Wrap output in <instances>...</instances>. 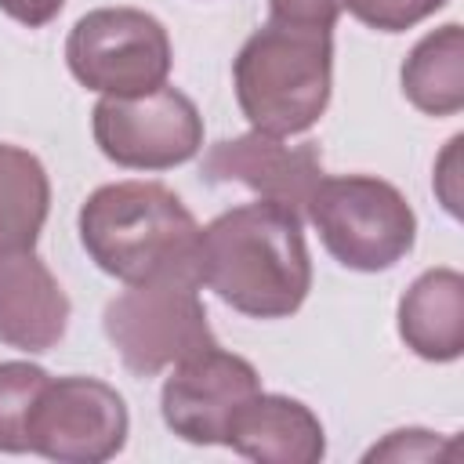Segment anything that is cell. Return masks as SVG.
Returning <instances> with one entry per match:
<instances>
[{
	"label": "cell",
	"mask_w": 464,
	"mask_h": 464,
	"mask_svg": "<svg viewBox=\"0 0 464 464\" xmlns=\"http://www.w3.org/2000/svg\"><path fill=\"white\" fill-rule=\"evenodd\" d=\"M196 286L254 319L294 315L312 290L301 214L257 199L225 210L196 239Z\"/></svg>",
	"instance_id": "1"
},
{
	"label": "cell",
	"mask_w": 464,
	"mask_h": 464,
	"mask_svg": "<svg viewBox=\"0 0 464 464\" xmlns=\"http://www.w3.org/2000/svg\"><path fill=\"white\" fill-rule=\"evenodd\" d=\"M196 218L160 181L102 185L80 207L83 250L102 272L123 283H149L170 276L196 279Z\"/></svg>",
	"instance_id": "2"
},
{
	"label": "cell",
	"mask_w": 464,
	"mask_h": 464,
	"mask_svg": "<svg viewBox=\"0 0 464 464\" xmlns=\"http://www.w3.org/2000/svg\"><path fill=\"white\" fill-rule=\"evenodd\" d=\"M236 102L254 130L290 138L308 130L334 83L330 29L268 22L236 54Z\"/></svg>",
	"instance_id": "3"
},
{
	"label": "cell",
	"mask_w": 464,
	"mask_h": 464,
	"mask_svg": "<svg viewBox=\"0 0 464 464\" xmlns=\"http://www.w3.org/2000/svg\"><path fill=\"white\" fill-rule=\"evenodd\" d=\"M304 214L315 225L323 246L355 272L392 268L417 239V218L406 196L370 174H323Z\"/></svg>",
	"instance_id": "4"
},
{
	"label": "cell",
	"mask_w": 464,
	"mask_h": 464,
	"mask_svg": "<svg viewBox=\"0 0 464 464\" xmlns=\"http://www.w3.org/2000/svg\"><path fill=\"white\" fill-rule=\"evenodd\" d=\"M102 323L109 344L138 377H152L218 344L203 301L196 294V279L185 276L130 283L120 297L105 304Z\"/></svg>",
	"instance_id": "5"
},
{
	"label": "cell",
	"mask_w": 464,
	"mask_h": 464,
	"mask_svg": "<svg viewBox=\"0 0 464 464\" xmlns=\"http://www.w3.org/2000/svg\"><path fill=\"white\" fill-rule=\"evenodd\" d=\"M65 62L87 91L134 98L167 83L170 36L160 18L138 7H98L72 25Z\"/></svg>",
	"instance_id": "6"
},
{
	"label": "cell",
	"mask_w": 464,
	"mask_h": 464,
	"mask_svg": "<svg viewBox=\"0 0 464 464\" xmlns=\"http://www.w3.org/2000/svg\"><path fill=\"white\" fill-rule=\"evenodd\" d=\"M94 141L116 167L167 170L199 152L203 120L188 94L163 83L134 98H102L94 105Z\"/></svg>",
	"instance_id": "7"
},
{
	"label": "cell",
	"mask_w": 464,
	"mask_h": 464,
	"mask_svg": "<svg viewBox=\"0 0 464 464\" xmlns=\"http://www.w3.org/2000/svg\"><path fill=\"white\" fill-rule=\"evenodd\" d=\"M127 406L98 377L47 381L33 402L25 439L33 453L69 464H102L127 442Z\"/></svg>",
	"instance_id": "8"
},
{
	"label": "cell",
	"mask_w": 464,
	"mask_h": 464,
	"mask_svg": "<svg viewBox=\"0 0 464 464\" xmlns=\"http://www.w3.org/2000/svg\"><path fill=\"white\" fill-rule=\"evenodd\" d=\"M261 392L257 370L218 344L174 362V373L163 381V420L174 435L196 446L225 442L228 417Z\"/></svg>",
	"instance_id": "9"
},
{
	"label": "cell",
	"mask_w": 464,
	"mask_h": 464,
	"mask_svg": "<svg viewBox=\"0 0 464 464\" xmlns=\"http://www.w3.org/2000/svg\"><path fill=\"white\" fill-rule=\"evenodd\" d=\"M207 181H236L268 203L304 214L315 185L323 181V163L312 141L286 145L276 134L250 130L243 138L218 141L203 160Z\"/></svg>",
	"instance_id": "10"
},
{
	"label": "cell",
	"mask_w": 464,
	"mask_h": 464,
	"mask_svg": "<svg viewBox=\"0 0 464 464\" xmlns=\"http://www.w3.org/2000/svg\"><path fill=\"white\" fill-rule=\"evenodd\" d=\"M69 326V297L54 272L33 254L0 257V341L22 352H47Z\"/></svg>",
	"instance_id": "11"
},
{
	"label": "cell",
	"mask_w": 464,
	"mask_h": 464,
	"mask_svg": "<svg viewBox=\"0 0 464 464\" xmlns=\"http://www.w3.org/2000/svg\"><path fill=\"white\" fill-rule=\"evenodd\" d=\"M225 446L265 464H315L326 453L319 417L286 395H250L225 428Z\"/></svg>",
	"instance_id": "12"
},
{
	"label": "cell",
	"mask_w": 464,
	"mask_h": 464,
	"mask_svg": "<svg viewBox=\"0 0 464 464\" xmlns=\"http://www.w3.org/2000/svg\"><path fill=\"white\" fill-rule=\"evenodd\" d=\"M399 337L420 359L453 362L464 352V276L428 268L399 301Z\"/></svg>",
	"instance_id": "13"
},
{
	"label": "cell",
	"mask_w": 464,
	"mask_h": 464,
	"mask_svg": "<svg viewBox=\"0 0 464 464\" xmlns=\"http://www.w3.org/2000/svg\"><path fill=\"white\" fill-rule=\"evenodd\" d=\"M47 207L51 181L44 163L18 145H0V257L36 246Z\"/></svg>",
	"instance_id": "14"
},
{
	"label": "cell",
	"mask_w": 464,
	"mask_h": 464,
	"mask_svg": "<svg viewBox=\"0 0 464 464\" xmlns=\"http://www.w3.org/2000/svg\"><path fill=\"white\" fill-rule=\"evenodd\" d=\"M402 94L428 116L464 109V33L457 22L417 40L402 62Z\"/></svg>",
	"instance_id": "15"
},
{
	"label": "cell",
	"mask_w": 464,
	"mask_h": 464,
	"mask_svg": "<svg viewBox=\"0 0 464 464\" xmlns=\"http://www.w3.org/2000/svg\"><path fill=\"white\" fill-rule=\"evenodd\" d=\"M51 377L33 362H0V450L25 453V424L33 413L36 395Z\"/></svg>",
	"instance_id": "16"
},
{
	"label": "cell",
	"mask_w": 464,
	"mask_h": 464,
	"mask_svg": "<svg viewBox=\"0 0 464 464\" xmlns=\"http://www.w3.org/2000/svg\"><path fill=\"white\" fill-rule=\"evenodd\" d=\"M446 0H341L362 25L381 29V33H402L428 14H435Z\"/></svg>",
	"instance_id": "17"
},
{
	"label": "cell",
	"mask_w": 464,
	"mask_h": 464,
	"mask_svg": "<svg viewBox=\"0 0 464 464\" xmlns=\"http://www.w3.org/2000/svg\"><path fill=\"white\" fill-rule=\"evenodd\" d=\"M457 450L442 439H435L431 431L410 428V431H392L381 446H373L366 453V460H439V457H453Z\"/></svg>",
	"instance_id": "18"
},
{
	"label": "cell",
	"mask_w": 464,
	"mask_h": 464,
	"mask_svg": "<svg viewBox=\"0 0 464 464\" xmlns=\"http://www.w3.org/2000/svg\"><path fill=\"white\" fill-rule=\"evenodd\" d=\"M272 22L308 25V29H334L341 14V0H268Z\"/></svg>",
	"instance_id": "19"
},
{
	"label": "cell",
	"mask_w": 464,
	"mask_h": 464,
	"mask_svg": "<svg viewBox=\"0 0 464 464\" xmlns=\"http://www.w3.org/2000/svg\"><path fill=\"white\" fill-rule=\"evenodd\" d=\"M65 0H0V11H7L14 22L22 25H47L58 11H62Z\"/></svg>",
	"instance_id": "20"
}]
</instances>
